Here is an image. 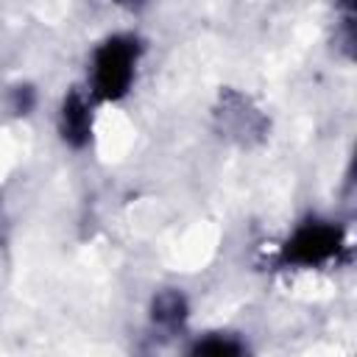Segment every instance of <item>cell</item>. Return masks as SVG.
<instances>
[{
  "label": "cell",
  "mask_w": 357,
  "mask_h": 357,
  "mask_svg": "<svg viewBox=\"0 0 357 357\" xmlns=\"http://www.w3.org/2000/svg\"><path fill=\"white\" fill-rule=\"evenodd\" d=\"M139 47L131 36L106 39L92 59V92L103 100H117L128 92L137 70Z\"/></svg>",
  "instance_id": "obj_1"
},
{
  "label": "cell",
  "mask_w": 357,
  "mask_h": 357,
  "mask_svg": "<svg viewBox=\"0 0 357 357\" xmlns=\"http://www.w3.org/2000/svg\"><path fill=\"white\" fill-rule=\"evenodd\" d=\"M343 234L332 223H304L284 243V259L296 265H321L337 254Z\"/></svg>",
  "instance_id": "obj_2"
},
{
  "label": "cell",
  "mask_w": 357,
  "mask_h": 357,
  "mask_svg": "<svg viewBox=\"0 0 357 357\" xmlns=\"http://www.w3.org/2000/svg\"><path fill=\"white\" fill-rule=\"evenodd\" d=\"M89 131H92L89 106H86V100H84L78 92H73V95L64 100V106H61V137H64L70 145L81 148V145L89 142Z\"/></svg>",
  "instance_id": "obj_3"
},
{
  "label": "cell",
  "mask_w": 357,
  "mask_h": 357,
  "mask_svg": "<svg viewBox=\"0 0 357 357\" xmlns=\"http://www.w3.org/2000/svg\"><path fill=\"white\" fill-rule=\"evenodd\" d=\"M153 318L165 326H176L184 318V298L178 293H162L153 304Z\"/></svg>",
  "instance_id": "obj_4"
},
{
  "label": "cell",
  "mask_w": 357,
  "mask_h": 357,
  "mask_svg": "<svg viewBox=\"0 0 357 357\" xmlns=\"http://www.w3.org/2000/svg\"><path fill=\"white\" fill-rule=\"evenodd\" d=\"M195 351H201V354H234V351H240V343H234V340H229V337H218V340H198V346H195Z\"/></svg>",
  "instance_id": "obj_5"
},
{
  "label": "cell",
  "mask_w": 357,
  "mask_h": 357,
  "mask_svg": "<svg viewBox=\"0 0 357 357\" xmlns=\"http://www.w3.org/2000/svg\"><path fill=\"white\" fill-rule=\"evenodd\" d=\"M31 103H33V95H31V89H22V92H17V109H20V112L31 109Z\"/></svg>",
  "instance_id": "obj_6"
}]
</instances>
